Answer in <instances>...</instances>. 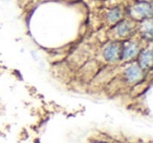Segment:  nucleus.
I'll return each instance as SVG.
<instances>
[{"label": "nucleus", "instance_id": "f257e3e1", "mask_svg": "<svg viewBox=\"0 0 153 143\" xmlns=\"http://www.w3.org/2000/svg\"><path fill=\"white\" fill-rule=\"evenodd\" d=\"M130 14L136 19H151L152 17V5L150 2L138 1L130 7Z\"/></svg>", "mask_w": 153, "mask_h": 143}, {"label": "nucleus", "instance_id": "f03ea898", "mask_svg": "<svg viewBox=\"0 0 153 143\" xmlns=\"http://www.w3.org/2000/svg\"><path fill=\"white\" fill-rule=\"evenodd\" d=\"M114 34L119 38H126L130 35L132 30V25L129 21H120L113 28Z\"/></svg>", "mask_w": 153, "mask_h": 143}, {"label": "nucleus", "instance_id": "7ed1b4c3", "mask_svg": "<svg viewBox=\"0 0 153 143\" xmlns=\"http://www.w3.org/2000/svg\"><path fill=\"white\" fill-rule=\"evenodd\" d=\"M120 47L117 43H110L104 49V57L107 62H114L119 57Z\"/></svg>", "mask_w": 153, "mask_h": 143}, {"label": "nucleus", "instance_id": "20e7f679", "mask_svg": "<svg viewBox=\"0 0 153 143\" xmlns=\"http://www.w3.org/2000/svg\"><path fill=\"white\" fill-rule=\"evenodd\" d=\"M138 51V46L136 43L134 42H128L127 44L124 46L123 52H122V57L124 60H130L132 57H135V55Z\"/></svg>", "mask_w": 153, "mask_h": 143}, {"label": "nucleus", "instance_id": "39448f33", "mask_svg": "<svg viewBox=\"0 0 153 143\" xmlns=\"http://www.w3.org/2000/svg\"><path fill=\"white\" fill-rule=\"evenodd\" d=\"M125 75L126 78L130 82H136L142 77V69H140V66L132 65L126 69Z\"/></svg>", "mask_w": 153, "mask_h": 143}, {"label": "nucleus", "instance_id": "423d86ee", "mask_svg": "<svg viewBox=\"0 0 153 143\" xmlns=\"http://www.w3.org/2000/svg\"><path fill=\"white\" fill-rule=\"evenodd\" d=\"M140 64L143 68H149L152 64V55L150 49L144 50L140 57Z\"/></svg>", "mask_w": 153, "mask_h": 143}, {"label": "nucleus", "instance_id": "0eeeda50", "mask_svg": "<svg viewBox=\"0 0 153 143\" xmlns=\"http://www.w3.org/2000/svg\"><path fill=\"white\" fill-rule=\"evenodd\" d=\"M122 18V11L120 7H112L107 13V19L109 23H117Z\"/></svg>", "mask_w": 153, "mask_h": 143}, {"label": "nucleus", "instance_id": "6e6552de", "mask_svg": "<svg viewBox=\"0 0 153 143\" xmlns=\"http://www.w3.org/2000/svg\"><path fill=\"white\" fill-rule=\"evenodd\" d=\"M152 23H151V19H145L143 22L142 26H140V32H143L144 37L148 40H151L152 38Z\"/></svg>", "mask_w": 153, "mask_h": 143}, {"label": "nucleus", "instance_id": "1a4fd4ad", "mask_svg": "<svg viewBox=\"0 0 153 143\" xmlns=\"http://www.w3.org/2000/svg\"><path fill=\"white\" fill-rule=\"evenodd\" d=\"M140 1H144V2H151V0H140Z\"/></svg>", "mask_w": 153, "mask_h": 143}]
</instances>
